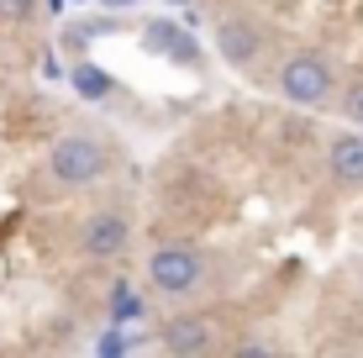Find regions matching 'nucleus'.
<instances>
[{"label": "nucleus", "instance_id": "obj_1", "mask_svg": "<svg viewBox=\"0 0 363 358\" xmlns=\"http://www.w3.org/2000/svg\"><path fill=\"white\" fill-rule=\"evenodd\" d=\"M48 174L69 190H84V184H100L111 174V142L95 138V132H64L53 147H48Z\"/></svg>", "mask_w": 363, "mask_h": 358}, {"label": "nucleus", "instance_id": "obj_2", "mask_svg": "<svg viewBox=\"0 0 363 358\" xmlns=\"http://www.w3.org/2000/svg\"><path fill=\"white\" fill-rule=\"evenodd\" d=\"M274 84H279V95H284L290 106H321V101H332V90H337V69H332L327 53L300 47V53H290V58L279 64Z\"/></svg>", "mask_w": 363, "mask_h": 358}, {"label": "nucleus", "instance_id": "obj_3", "mask_svg": "<svg viewBox=\"0 0 363 358\" xmlns=\"http://www.w3.org/2000/svg\"><path fill=\"white\" fill-rule=\"evenodd\" d=\"M206 279V258L190 242H164V248L147 253V285L158 295H190Z\"/></svg>", "mask_w": 363, "mask_h": 358}, {"label": "nucleus", "instance_id": "obj_4", "mask_svg": "<svg viewBox=\"0 0 363 358\" xmlns=\"http://www.w3.org/2000/svg\"><path fill=\"white\" fill-rule=\"evenodd\" d=\"M132 248V221L121 211H95L79 227V253L84 258H121Z\"/></svg>", "mask_w": 363, "mask_h": 358}, {"label": "nucleus", "instance_id": "obj_5", "mask_svg": "<svg viewBox=\"0 0 363 358\" xmlns=\"http://www.w3.org/2000/svg\"><path fill=\"white\" fill-rule=\"evenodd\" d=\"M216 53L232 69H253L258 53H264V27L253 16H221L216 21Z\"/></svg>", "mask_w": 363, "mask_h": 358}, {"label": "nucleus", "instance_id": "obj_6", "mask_svg": "<svg viewBox=\"0 0 363 358\" xmlns=\"http://www.w3.org/2000/svg\"><path fill=\"white\" fill-rule=\"evenodd\" d=\"M158 342H164L169 353H206L211 342H216V322H211V316H200V311L169 316L164 332H158Z\"/></svg>", "mask_w": 363, "mask_h": 358}, {"label": "nucleus", "instance_id": "obj_7", "mask_svg": "<svg viewBox=\"0 0 363 358\" xmlns=\"http://www.w3.org/2000/svg\"><path fill=\"white\" fill-rule=\"evenodd\" d=\"M147 53H158V58H174V64H200V43H195V32L190 27H179V21H147Z\"/></svg>", "mask_w": 363, "mask_h": 358}, {"label": "nucleus", "instance_id": "obj_8", "mask_svg": "<svg viewBox=\"0 0 363 358\" xmlns=\"http://www.w3.org/2000/svg\"><path fill=\"white\" fill-rule=\"evenodd\" d=\"M327 169L342 184H363V138L358 132H337L327 142Z\"/></svg>", "mask_w": 363, "mask_h": 358}, {"label": "nucleus", "instance_id": "obj_9", "mask_svg": "<svg viewBox=\"0 0 363 358\" xmlns=\"http://www.w3.org/2000/svg\"><path fill=\"white\" fill-rule=\"evenodd\" d=\"M69 84L84 95V101H106V95H111V74L100 64H90V58H79V64L69 69Z\"/></svg>", "mask_w": 363, "mask_h": 358}, {"label": "nucleus", "instance_id": "obj_10", "mask_svg": "<svg viewBox=\"0 0 363 358\" xmlns=\"http://www.w3.org/2000/svg\"><path fill=\"white\" fill-rule=\"evenodd\" d=\"M111 316L127 327V322H137V316H143V301H137L127 285H116V290H111Z\"/></svg>", "mask_w": 363, "mask_h": 358}, {"label": "nucleus", "instance_id": "obj_11", "mask_svg": "<svg viewBox=\"0 0 363 358\" xmlns=\"http://www.w3.org/2000/svg\"><path fill=\"white\" fill-rule=\"evenodd\" d=\"M342 116L353 121V127H363V79H353L342 90Z\"/></svg>", "mask_w": 363, "mask_h": 358}, {"label": "nucleus", "instance_id": "obj_12", "mask_svg": "<svg viewBox=\"0 0 363 358\" xmlns=\"http://www.w3.org/2000/svg\"><path fill=\"white\" fill-rule=\"evenodd\" d=\"M95 348H100V353H127V348H132V337H127V327H121V322H116V327H111V332H106V337H100V342H95Z\"/></svg>", "mask_w": 363, "mask_h": 358}, {"label": "nucleus", "instance_id": "obj_13", "mask_svg": "<svg viewBox=\"0 0 363 358\" xmlns=\"http://www.w3.org/2000/svg\"><path fill=\"white\" fill-rule=\"evenodd\" d=\"M37 11V0H0V21H27Z\"/></svg>", "mask_w": 363, "mask_h": 358}, {"label": "nucleus", "instance_id": "obj_14", "mask_svg": "<svg viewBox=\"0 0 363 358\" xmlns=\"http://www.w3.org/2000/svg\"><path fill=\"white\" fill-rule=\"evenodd\" d=\"M274 353V342H264V337H247V342H237V358H269Z\"/></svg>", "mask_w": 363, "mask_h": 358}, {"label": "nucleus", "instance_id": "obj_15", "mask_svg": "<svg viewBox=\"0 0 363 358\" xmlns=\"http://www.w3.org/2000/svg\"><path fill=\"white\" fill-rule=\"evenodd\" d=\"M100 6H111V11H127V6H137V0H100Z\"/></svg>", "mask_w": 363, "mask_h": 358}, {"label": "nucleus", "instance_id": "obj_16", "mask_svg": "<svg viewBox=\"0 0 363 358\" xmlns=\"http://www.w3.org/2000/svg\"><path fill=\"white\" fill-rule=\"evenodd\" d=\"M169 6H184V0H169Z\"/></svg>", "mask_w": 363, "mask_h": 358}]
</instances>
